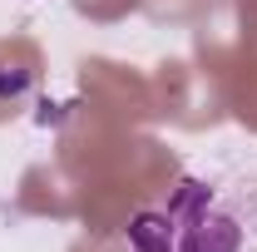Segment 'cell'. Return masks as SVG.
I'll return each instance as SVG.
<instances>
[{
	"instance_id": "obj_1",
	"label": "cell",
	"mask_w": 257,
	"mask_h": 252,
	"mask_svg": "<svg viewBox=\"0 0 257 252\" xmlns=\"http://www.w3.org/2000/svg\"><path fill=\"white\" fill-rule=\"evenodd\" d=\"M128 252H257V183L188 173L128 222Z\"/></svg>"
}]
</instances>
